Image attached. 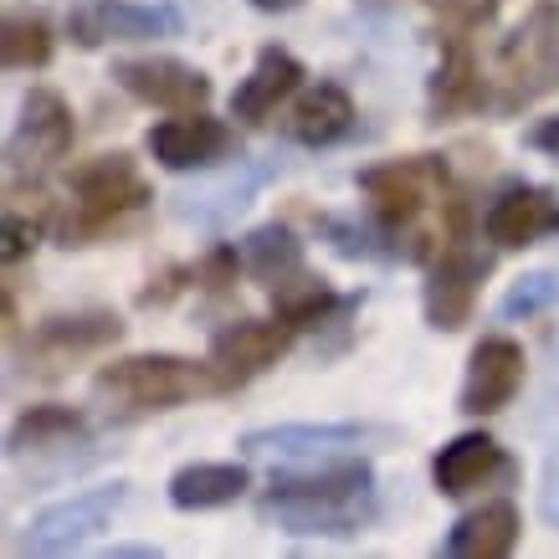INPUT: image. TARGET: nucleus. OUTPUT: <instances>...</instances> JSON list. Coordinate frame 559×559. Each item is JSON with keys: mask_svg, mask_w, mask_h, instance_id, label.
I'll list each match as a JSON object with an SVG mask.
<instances>
[{"mask_svg": "<svg viewBox=\"0 0 559 559\" xmlns=\"http://www.w3.org/2000/svg\"><path fill=\"white\" fill-rule=\"evenodd\" d=\"M257 513L283 534H359L374 524V467L365 457H329L319 467L272 473Z\"/></svg>", "mask_w": 559, "mask_h": 559, "instance_id": "nucleus-1", "label": "nucleus"}, {"mask_svg": "<svg viewBox=\"0 0 559 559\" xmlns=\"http://www.w3.org/2000/svg\"><path fill=\"white\" fill-rule=\"evenodd\" d=\"M154 205V186L144 180L134 154H93L78 159L68 170V201L51 216V237L57 247H98L108 237H123L134 216Z\"/></svg>", "mask_w": 559, "mask_h": 559, "instance_id": "nucleus-2", "label": "nucleus"}, {"mask_svg": "<svg viewBox=\"0 0 559 559\" xmlns=\"http://www.w3.org/2000/svg\"><path fill=\"white\" fill-rule=\"evenodd\" d=\"M93 390L98 395H114V406L129 411H175L186 401H201V395H226L221 390V374L211 359H186V355H123L114 365H103L93 374Z\"/></svg>", "mask_w": 559, "mask_h": 559, "instance_id": "nucleus-3", "label": "nucleus"}, {"mask_svg": "<svg viewBox=\"0 0 559 559\" xmlns=\"http://www.w3.org/2000/svg\"><path fill=\"white\" fill-rule=\"evenodd\" d=\"M355 186L370 201V216L380 221V231L395 237V231L416 226L431 205H441V195L452 190V175H447L441 154H411V159H380L370 170H359Z\"/></svg>", "mask_w": 559, "mask_h": 559, "instance_id": "nucleus-4", "label": "nucleus"}, {"mask_svg": "<svg viewBox=\"0 0 559 559\" xmlns=\"http://www.w3.org/2000/svg\"><path fill=\"white\" fill-rule=\"evenodd\" d=\"M492 277V252L467 247V241H447L431 262H426L421 283V313L437 334H457L473 323L477 293Z\"/></svg>", "mask_w": 559, "mask_h": 559, "instance_id": "nucleus-5", "label": "nucleus"}, {"mask_svg": "<svg viewBox=\"0 0 559 559\" xmlns=\"http://www.w3.org/2000/svg\"><path fill=\"white\" fill-rule=\"evenodd\" d=\"M78 144V123H72V103L57 87H32L21 98V119L5 144V165L11 175H47L62 165Z\"/></svg>", "mask_w": 559, "mask_h": 559, "instance_id": "nucleus-6", "label": "nucleus"}, {"mask_svg": "<svg viewBox=\"0 0 559 559\" xmlns=\"http://www.w3.org/2000/svg\"><path fill=\"white\" fill-rule=\"evenodd\" d=\"M186 21L175 5H144V0H78L68 11L72 47L103 51L123 47V41H159V36H180Z\"/></svg>", "mask_w": 559, "mask_h": 559, "instance_id": "nucleus-7", "label": "nucleus"}, {"mask_svg": "<svg viewBox=\"0 0 559 559\" xmlns=\"http://www.w3.org/2000/svg\"><path fill=\"white\" fill-rule=\"evenodd\" d=\"M114 87H123L134 103L144 108H159V114H195V108H211V78L201 68H190L180 57H114L108 68Z\"/></svg>", "mask_w": 559, "mask_h": 559, "instance_id": "nucleus-8", "label": "nucleus"}, {"mask_svg": "<svg viewBox=\"0 0 559 559\" xmlns=\"http://www.w3.org/2000/svg\"><path fill=\"white\" fill-rule=\"evenodd\" d=\"M293 340H298V329H288L277 313H272V319H231L226 329H216V334H211L205 359L216 365L221 390L231 395V390H241L247 380L267 374L277 359H288L293 355Z\"/></svg>", "mask_w": 559, "mask_h": 559, "instance_id": "nucleus-9", "label": "nucleus"}, {"mask_svg": "<svg viewBox=\"0 0 559 559\" xmlns=\"http://www.w3.org/2000/svg\"><path fill=\"white\" fill-rule=\"evenodd\" d=\"M524 344L509 340V334H488V340L473 344L467 355V374H462L457 390V411L467 416H498V411L513 406V395L524 390Z\"/></svg>", "mask_w": 559, "mask_h": 559, "instance_id": "nucleus-10", "label": "nucleus"}, {"mask_svg": "<svg viewBox=\"0 0 559 559\" xmlns=\"http://www.w3.org/2000/svg\"><path fill=\"white\" fill-rule=\"evenodd\" d=\"M144 144H150L154 165L186 175V170H211L221 159H231L237 129L226 119H211L205 108H195V114H170V119H159Z\"/></svg>", "mask_w": 559, "mask_h": 559, "instance_id": "nucleus-11", "label": "nucleus"}, {"mask_svg": "<svg viewBox=\"0 0 559 559\" xmlns=\"http://www.w3.org/2000/svg\"><path fill=\"white\" fill-rule=\"evenodd\" d=\"M123 334H129V323H123L114 308L51 313V319H41L32 329V340H26V359H41V365H51V374H57L62 365H72V359L114 349Z\"/></svg>", "mask_w": 559, "mask_h": 559, "instance_id": "nucleus-12", "label": "nucleus"}, {"mask_svg": "<svg viewBox=\"0 0 559 559\" xmlns=\"http://www.w3.org/2000/svg\"><path fill=\"white\" fill-rule=\"evenodd\" d=\"M483 237L498 252H524L544 237H559V195L549 186H509L483 211Z\"/></svg>", "mask_w": 559, "mask_h": 559, "instance_id": "nucleus-13", "label": "nucleus"}, {"mask_svg": "<svg viewBox=\"0 0 559 559\" xmlns=\"http://www.w3.org/2000/svg\"><path fill=\"white\" fill-rule=\"evenodd\" d=\"M123 483H103V488H87L78 492V498H62V503H51L47 513H36L32 524V555H68V549H78V544L87 539V534H98L103 524H108V513L123 503Z\"/></svg>", "mask_w": 559, "mask_h": 559, "instance_id": "nucleus-14", "label": "nucleus"}, {"mask_svg": "<svg viewBox=\"0 0 559 559\" xmlns=\"http://www.w3.org/2000/svg\"><path fill=\"white\" fill-rule=\"evenodd\" d=\"M483 103H488V83H483L473 41L462 26H447L441 32V62L431 72V93H426V114H431V123H447L483 108Z\"/></svg>", "mask_w": 559, "mask_h": 559, "instance_id": "nucleus-15", "label": "nucleus"}, {"mask_svg": "<svg viewBox=\"0 0 559 559\" xmlns=\"http://www.w3.org/2000/svg\"><path fill=\"white\" fill-rule=\"evenodd\" d=\"M498 477H513V462L488 431H462L431 457V483H437L441 498H467V492L488 488Z\"/></svg>", "mask_w": 559, "mask_h": 559, "instance_id": "nucleus-16", "label": "nucleus"}, {"mask_svg": "<svg viewBox=\"0 0 559 559\" xmlns=\"http://www.w3.org/2000/svg\"><path fill=\"white\" fill-rule=\"evenodd\" d=\"M304 62L293 57L288 47H277V41H267V47L252 57V72L241 78L237 87H231V119L241 123H267L272 114H277V103H288L298 87H304Z\"/></svg>", "mask_w": 559, "mask_h": 559, "instance_id": "nucleus-17", "label": "nucleus"}, {"mask_svg": "<svg viewBox=\"0 0 559 559\" xmlns=\"http://www.w3.org/2000/svg\"><path fill=\"white\" fill-rule=\"evenodd\" d=\"M524 539V513L513 498H492V503H477L447 528V555L452 559H503L519 549Z\"/></svg>", "mask_w": 559, "mask_h": 559, "instance_id": "nucleus-18", "label": "nucleus"}, {"mask_svg": "<svg viewBox=\"0 0 559 559\" xmlns=\"http://www.w3.org/2000/svg\"><path fill=\"white\" fill-rule=\"evenodd\" d=\"M355 129V98L344 83H313L298 93L288 114V139L304 150H329Z\"/></svg>", "mask_w": 559, "mask_h": 559, "instance_id": "nucleus-19", "label": "nucleus"}, {"mask_svg": "<svg viewBox=\"0 0 559 559\" xmlns=\"http://www.w3.org/2000/svg\"><path fill=\"white\" fill-rule=\"evenodd\" d=\"M252 473L241 462H186L170 477V503L180 513H211V509H231L237 498H247Z\"/></svg>", "mask_w": 559, "mask_h": 559, "instance_id": "nucleus-20", "label": "nucleus"}, {"mask_svg": "<svg viewBox=\"0 0 559 559\" xmlns=\"http://www.w3.org/2000/svg\"><path fill=\"white\" fill-rule=\"evenodd\" d=\"M365 441H390V431L359 421H293V426H267V431H247L241 447L247 452H334V447H365Z\"/></svg>", "mask_w": 559, "mask_h": 559, "instance_id": "nucleus-21", "label": "nucleus"}, {"mask_svg": "<svg viewBox=\"0 0 559 559\" xmlns=\"http://www.w3.org/2000/svg\"><path fill=\"white\" fill-rule=\"evenodd\" d=\"M272 293V313L288 323V329H323V323H334L344 313V308H355L359 298H340V293L329 288V277H319V272L298 267L293 277H283Z\"/></svg>", "mask_w": 559, "mask_h": 559, "instance_id": "nucleus-22", "label": "nucleus"}, {"mask_svg": "<svg viewBox=\"0 0 559 559\" xmlns=\"http://www.w3.org/2000/svg\"><path fill=\"white\" fill-rule=\"evenodd\" d=\"M57 57V32H51L47 11L32 5H11L0 21V62L5 72H41Z\"/></svg>", "mask_w": 559, "mask_h": 559, "instance_id": "nucleus-23", "label": "nucleus"}, {"mask_svg": "<svg viewBox=\"0 0 559 559\" xmlns=\"http://www.w3.org/2000/svg\"><path fill=\"white\" fill-rule=\"evenodd\" d=\"M78 437H87V411L47 401V406H26L16 421H11L5 452H11V457H26V452H41V447H68V441H78Z\"/></svg>", "mask_w": 559, "mask_h": 559, "instance_id": "nucleus-24", "label": "nucleus"}, {"mask_svg": "<svg viewBox=\"0 0 559 559\" xmlns=\"http://www.w3.org/2000/svg\"><path fill=\"white\" fill-rule=\"evenodd\" d=\"M241 262H247V277L262 283V288H277L283 277L304 267V241L293 237L283 221H267V226H252L241 237Z\"/></svg>", "mask_w": 559, "mask_h": 559, "instance_id": "nucleus-25", "label": "nucleus"}, {"mask_svg": "<svg viewBox=\"0 0 559 559\" xmlns=\"http://www.w3.org/2000/svg\"><path fill=\"white\" fill-rule=\"evenodd\" d=\"M241 272H247L241 247H211V252L195 262V288L201 293H226V288H237Z\"/></svg>", "mask_w": 559, "mask_h": 559, "instance_id": "nucleus-26", "label": "nucleus"}, {"mask_svg": "<svg viewBox=\"0 0 559 559\" xmlns=\"http://www.w3.org/2000/svg\"><path fill=\"white\" fill-rule=\"evenodd\" d=\"M195 288V262H170V267H159L150 277V283H144V288H139V298L134 304L139 308H170L175 298H180V293H190Z\"/></svg>", "mask_w": 559, "mask_h": 559, "instance_id": "nucleus-27", "label": "nucleus"}, {"mask_svg": "<svg viewBox=\"0 0 559 559\" xmlns=\"http://www.w3.org/2000/svg\"><path fill=\"white\" fill-rule=\"evenodd\" d=\"M41 221L26 216V211H5V247H0V257H5V267H16V262H26V257L41 247Z\"/></svg>", "mask_w": 559, "mask_h": 559, "instance_id": "nucleus-28", "label": "nucleus"}, {"mask_svg": "<svg viewBox=\"0 0 559 559\" xmlns=\"http://www.w3.org/2000/svg\"><path fill=\"white\" fill-rule=\"evenodd\" d=\"M559 87V21L549 41H544V57H539V72H534V87H528V98H544V93H555Z\"/></svg>", "mask_w": 559, "mask_h": 559, "instance_id": "nucleus-29", "label": "nucleus"}, {"mask_svg": "<svg viewBox=\"0 0 559 559\" xmlns=\"http://www.w3.org/2000/svg\"><path fill=\"white\" fill-rule=\"evenodd\" d=\"M524 144H528V150L555 154V159H559V114H555V119H539V123H534V129L524 134Z\"/></svg>", "mask_w": 559, "mask_h": 559, "instance_id": "nucleus-30", "label": "nucleus"}, {"mask_svg": "<svg viewBox=\"0 0 559 559\" xmlns=\"http://www.w3.org/2000/svg\"><path fill=\"white\" fill-rule=\"evenodd\" d=\"M544 513L559 524V457H555V473H549V488H544Z\"/></svg>", "mask_w": 559, "mask_h": 559, "instance_id": "nucleus-31", "label": "nucleus"}, {"mask_svg": "<svg viewBox=\"0 0 559 559\" xmlns=\"http://www.w3.org/2000/svg\"><path fill=\"white\" fill-rule=\"evenodd\" d=\"M247 5H257V11H267V16H288V11H298L304 0H247Z\"/></svg>", "mask_w": 559, "mask_h": 559, "instance_id": "nucleus-32", "label": "nucleus"}]
</instances>
